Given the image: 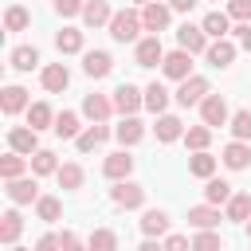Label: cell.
<instances>
[{"label": "cell", "mask_w": 251, "mask_h": 251, "mask_svg": "<svg viewBox=\"0 0 251 251\" xmlns=\"http://www.w3.org/2000/svg\"><path fill=\"white\" fill-rule=\"evenodd\" d=\"M20 231H24V216L12 208V212H4L0 216V243H8V247H16V239H20Z\"/></svg>", "instance_id": "cell-24"}, {"label": "cell", "mask_w": 251, "mask_h": 251, "mask_svg": "<svg viewBox=\"0 0 251 251\" xmlns=\"http://www.w3.org/2000/svg\"><path fill=\"white\" fill-rule=\"evenodd\" d=\"M27 106H31V102H27V90H24V86H4V90H0V110H4L8 118H16V114L27 110Z\"/></svg>", "instance_id": "cell-17"}, {"label": "cell", "mask_w": 251, "mask_h": 251, "mask_svg": "<svg viewBox=\"0 0 251 251\" xmlns=\"http://www.w3.org/2000/svg\"><path fill=\"white\" fill-rule=\"evenodd\" d=\"M212 90H208V78L204 75H192V78H184L180 86H176V102L188 110V106H200L204 98H208Z\"/></svg>", "instance_id": "cell-2"}, {"label": "cell", "mask_w": 251, "mask_h": 251, "mask_svg": "<svg viewBox=\"0 0 251 251\" xmlns=\"http://www.w3.org/2000/svg\"><path fill=\"white\" fill-rule=\"evenodd\" d=\"M31 165V157H24V153H8V157H0V176L4 180H16V176H24V169Z\"/></svg>", "instance_id": "cell-27"}, {"label": "cell", "mask_w": 251, "mask_h": 251, "mask_svg": "<svg viewBox=\"0 0 251 251\" xmlns=\"http://www.w3.org/2000/svg\"><path fill=\"white\" fill-rule=\"evenodd\" d=\"M110 20H114V12H110L106 0H86V8H82V24H86V27H102V24H110Z\"/></svg>", "instance_id": "cell-25"}, {"label": "cell", "mask_w": 251, "mask_h": 251, "mask_svg": "<svg viewBox=\"0 0 251 251\" xmlns=\"http://www.w3.org/2000/svg\"><path fill=\"white\" fill-rule=\"evenodd\" d=\"M133 59H137V67H157V63H165L161 35H145V39H137V47H133Z\"/></svg>", "instance_id": "cell-6"}, {"label": "cell", "mask_w": 251, "mask_h": 251, "mask_svg": "<svg viewBox=\"0 0 251 251\" xmlns=\"http://www.w3.org/2000/svg\"><path fill=\"white\" fill-rule=\"evenodd\" d=\"M27 24H31V12H27V8H20V4H12V8L4 12V27H8V31H24Z\"/></svg>", "instance_id": "cell-40"}, {"label": "cell", "mask_w": 251, "mask_h": 251, "mask_svg": "<svg viewBox=\"0 0 251 251\" xmlns=\"http://www.w3.org/2000/svg\"><path fill=\"white\" fill-rule=\"evenodd\" d=\"M8 63H12L16 71H31V67H39V51H35V47H16V51L8 55Z\"/></svg>", "instance_id": "cell-39"}, {"label": "cell", "mask_w": 251, "mask_h": 251, "mask_svg": "<svg viewBox=\"0 0 251 251\" xmlns=\"http://www.w3.org/2000/svg\"><path fill=\"white\" fill-rule=\"evenodd\" d=\"M82 114H86L90 122H106V118L114 114V98H106V94H86V98H82Z\"/></svg>", "instance_id": "cell-18"}, {"label": "cell", "mask_w": 251, "mask_h": 251, "mask_svg": "<svg viewBox=\"0 0 251 251\" xmlns=\"http://www.w3.org/2000/svg\"><path fill=\"white\" fill-rule=\"evenodd\" d=\"M204 59H208L212 67H231V59H235V43H227V39H212L208 51H204Z\"/></svg>", "instance_id": "cell-21"}, {"label": "cell", "mask_w": 251, "mask_h": 251, "mask_svg": "<svg viewBox=\"0 0 251 251\" xmlns=\"http://www.w3.org/2000/svg\"><path fill=\"white\" fill-rule=\"evenodd\" d=\"M169 20H173V8H169V4H157V0H153V4L141 8V24H145V31H153V35L165 31Z\"/></svg>", "instance_id": "cell-11"}, {"label": "cell", "mask_w": 251, "mask_h": 251, "mask_svg": "<svg viewBox=\"0 0 251 251\" xmlns=\"http://www.w3.org/2000/svg\"><path fill=\"white\" fill-rule=\"evenodd\" d=\"M176 43H180L184 51H192V55H204L212 39L204 35V27H196V24H180V27H176Z\"/></svg>", "instance_id": "cell-10"}, {"label": "cell", "mask_w": 251, "mask_h": 251, "mask_svg": "<svg viewBox=\"0 0 251 251\" xmlns=\"http://www.w3.org/2000/svg\"><path fill=\"white\" fill-rule=\"evenodd\" d=\"M231 133H235V141L251 137V110H235L231 114Z\"/></svg>", "instance_id": "cell-42"}, {"label": "cell", "mask_w": 251, "mask_h": 251, "mask_svg": "<svg viewBox=\"0 0 251 251\" xmlns=\"http://www.w3.org/2000/svg\"><path fill=\"white\" fill-rule=\"evenodd\" d=\"M86 243H90V251H118V231H110V227H94Z\"/></svg>", "instance_id": "cell-38"}, {"label": "cell", "mask_w": 251, "mask_h": 251, "mask_svg": "<svg viewBox=\"0 0 251 251\" xmlns=\"http://www.w3.org/2000/svg\"><path fill=\"white\" fill-rule=\"evenodd\" d=\"M35 216L51 224V220H59V216H63V204H59L55 196H39V200H35Z\"/></svg>", "instance_id": "cell-41"}, {"label": "cell", "mask_w": 251, "mask_h": 251, "mask_svg": "<svg viewBox=\"0 0 251 251\" xmlns=\"http://www.w3.org/2000/svg\"><path fill=\"white\" fill-rule=\"evenodd\" d=\"M161 71H165L169 78H176V82L192 78V51H184V47L169 51V55H165V63H161Z\"/></svg>", "instance_id": "cell-5"}, {"label": "cell", "mask_w": 251, "mask_h": 251, "mask_svg": "<svg viewBox=\"0 0 251 251\" xmlns=\"http://www.w3.org/2000/svg\"><path fill=\"white\" fill-rule=\"evenodd\" d=\"M145 106V90H137L133 82H122L118 90H114V110L122 114V118H129V114H137Z\"/></svg>", "instance_id": "cell-3"}, {"label": "cell", "mask_w": 251, "mask_h": 251, "mask_svg": "<svg viewBox=\"0 0 251 251\" xmlns=\"http://www.w3.org/2000/svg\"><path fill=\"white\" fill-rule=\"evenodd\" d=\"M35 251H63V239H59V235H39Z\"/></svg>", "instance_id": "cell-48"}, {"label": "cell", "mask_w": 251, "mask_h": 251, "mask_svg": "<svg viewBox=\"0 0 251 251\" xmlns=\"http://www.w3.org/2000/svg\"><path fill=\"white\" fill-rule=\"evenodd\" d=\"M200 118H204V126H227L231 122V114H227V102H224V94H208L204 102H200Z\"/></svg>", "instance_id": "cell-7"}, {"label": "cell", "mask_w": 251, "mask_h": 251, "mask_svg": "<svg viewBox=\"0 0 251 251\" xmlns=\"http://www.w3.org/2000/svg\"><path fill=\"white\" fill-rule=\"evenodd\" d=\"M63 141H71V137H78L82 133V126H78V114L75 110H63V114H55V126H51Z\"/></svg>", "instance_id": "cell-26"}, {"label": "cell", "mask_w": 251, "mask_h": 251, "mask_svg": "<svg viewBox=\"0 0 251 251\" xmlns=\"http://www.w3.org/2000/svg\"><path fill=\"white\" fill-rule=\"evenodd\" d=\"M169 8H173V12H192L196 0H169Z\"/></svg>", "instance_id": "cell-50"}, {"label": "cell", "mask_w": 251, "mask_h": 251, "mask_svg": "<svg viewBox=\"0 0 251 251\" xmlns=\"http://www.w3.org/2000/svg\"><path fill=\"white\" fill-rule=\"evenodd\" d=\"M114 137L122 141V149H129V145H137V141L145 137V126H141V122H137V118L129 114V118H122V126L114 129Z\"/></svg>", "instance_id": "cell-22"}, {"label": "cell", "mask_w": 251, "mask_h": 251, "mask_svg": "<svg viewBox=\"0 0 251 251\" xmlns=\"http://www.w3.org/2000/svg\"><path fill=\"white\" fill-rule=\"evenodd\" d=\"M220 220H227V216H220L216 204H196V208H188V224H192L196 231H212V227H220Z\"/></svg>", "instance_id": "cell-12"}, {"label": "cell", "mask_w": 251, "mask_h": 251, "mask_svg": "<svg viewBox=\"0 0 251 251\" xmlns=\"http://www.w3.org/2000/svg\"><path fill=\"white\" fill-rule=\"evenodd\" d=\"M55 180H59V188H63V192H75V188H82V165H75V161L59 165Z\"/></svg>", "instance_id": "cell-29"}, {"label": "cell", "mask_w": 251, "mask_h": 251, "mask_svg": "<svg viewBox=\"0 0 251 251\" xmlns=\"http://www.w3.org/2000/svg\"><path fill=\"white\" fill-rule=\"evenodd\" d=\"M102 173H106L110 180H129V173H133V157H129L126 149H118V153H110V157L102 161Z\"/></svg>", "instance_id": "cell-14"}, {"label": "cell", "mask_w": 251, "mask_h": 251, "mask_svg": "<svg viewBox=\"0 0 251 251\" xmlns=\"http://www.w3.org/2000/svg\"><path fill=\"white\" fill-rule=\"evenodd\" d=\"M8 149L31 157V153L39 149V129H31V126H12V129H8Z\"/></svg>", "instance_id": "cell-8"}, {"label": "cell", "mask_w": 251, "mask_h": 251, "mask_svg": "<svg viewBox=\"0 0 251 251\" xmlns=\"http://www.w3.org/2000/svg\"><path fill=\"white\" fill-rule=\"evenodd\" d=\"M231 31H235V43H239V47H247V51H251V24H235V27H231Z\"/></svg>", "instance_id": "cell-47"}, {"label": "cell", "mask_w": 251, "mask_h": 251, "mask_svg": "<svg viewBox=\"0 0 251 251\" xmlns=\"http://www.w3.org/2000/svg\"><path fill=\"white\" fill-rule=\"evenodd\" d=\"M39 82H43V90H47V94H63V90H67V82H71V71H67L63 63H47V67H43V75H39Z\"/></svg>", "instance_id": "cell-13"}, {"label": "cell", "mask_w": 251, "mask_h": 251, "mask_svg": "<svg viewBox=\"0 0 251 251\" xmlns=\"http://www.w3.org/2000/svg\"><path fill=\"white\" fill-rule=\"evenodd\" d=\"M133 4H141V8H145V4H153V0H133Z\"/></svg>", "instance_id": "cell-52"}, {"label": "cell", "mask_w": 251, "mask_h": 251, "mask_svg": "<svg viewBox=\"0 0 251 251\" xmlns=\"http://www.w3.org/2000/svg\"><path fill=\"white\" fill-rule=\"evenodd\" d=\"M82 71H86L90 78H106V75L114 71L110 51H82Z\"/></svg>", "instance_id": "cell-15"}, {"label": "cell", "mask_w": 251, "mask_h": 251, "mask_svg": "<svg viewBox=\"0 0 251 251\" xmlns=\"http://www.w3.org/2000/svg\"><path fill=\"white\" fill-rule=\"evenodd\" d=\"M141 231H145L149 239H157V235H165V231H169V216H165L161 208H149V212L141 216Z\"/></svg>", "instance_id": "cell-31"}, {"label": "cell", "mask_w": 251, "mask_h": 251, "mask_svg": "<svg viewBox=\"0 0 251 251\" xmlns=\"http://www.w3.org/2000/svg\"><path fill=\"white\" fill-rule=\"evenodd\" d=\"M137 251H165V243H157V239H149V235H145V243H141Z\"/></svg>", "instance_id": "cell-51"}, {"label": "cell", "mask_w": 251, "mask_h": 251, "mask_svg": "<svg viewBox=\"0 0 251 251\" xmlns=\"http://www.w3.org/2000/svg\"><path fill=\"white\" fill-rule=\"evenodd\" d=\"M82 8H86V0H55V12L67 20V16H82Z\"/></svg>", "instance_id": "cell-45"}, {"label": "cell", "mask_w": 251, "mask_h": 251, "mask_svg": "<svg viewBox=\"0 0 251 251\" xmlns=\"http://www.w3.org/2000/svg\"><path fill=\"white\" fill-rule=\"evenodd\" d=\"M227 220H235V224H247L251 220V196L247 192H235L231 200H227V212H224Z\"/></svg>", "instance_id": "cell-34"}, {"label": "cell", "mask_w": 251, "mask_h": 251, "mask_svg": "<svg viewBox=\"0 0 251 251\" xmlns=\"http://www.w3.org/2000/svg\"><path fill=\"white\" fill-rule=\"evenodd\" d=\"M106 137H110V129H106L102 122H94V126H86V129H82V133L75 137V145H78L82 153H94V149H98V145H102Z\"/></svg>", "instance_id": "cell-23"}, {"label": "cell", "mask_w": 251, "mask_h": 251, "mask_svg": "<svg viewBox=\"0 0 251 251\" xmlns=\"http://www.w3.org/2000/svg\"><path fill=\"white\" fill-rule=\"evenodd\" d=\"M153 133H157V141H161V145H169V141L184 137V122H180L176 114H157V126H153Z\"/></svg>", "instance_id": "cell-16"}, {"label": "cell", "mask_w": 251, "mask_h": 251, "mask_svg": "<svg viewBox=\"0 0 251 251\" xmlns=\"http://www.w3.org/2000/svg\"><path fill=\"white\" fill-rule=\"evenodd\" d=\"M227 16L239 20V24H247L251 20V0H227Z\"/></svg>", "instance_id": "cell-44"}, {"label": "cell", "mask_w": 251, "mask_h": 251, "mask_svg": "<svg viewBox=\"0 0 251 251\" xmlns=\"http://www.w3.org/2000/svg\"><path fill=\"white\" fill-rule=\"evenodd\" d=\"M110 200H114L118 208L133 212V208H141V204H145V188H141V184H133V180H118V184L110 188Z\"/></svg>", "instance_id": "cell-4"}, {"label": "cell", "mask_w": 251, "mask_h": 251, "mask_svg": "<svg viewBox=\"0 0 251 251\" xmlns=\"http://www.w3.org/2000/svg\"><path fill=\"white\" fill-rule=\"evenodd\" d=\"M31 173H35V176L59 173V161H55V153H51V149H35V153H31Z\"/></svg>", "instance_id": "cell-37"}, {"label": "cell", "mask_w": 251, "mask_h": 251, "mask_svg": "<svg viewBox=\"0 0 251 251\" xmlns=\"http://www.w3.org/2000/svg\"><path fill=\"white\" fill-rule=\"evenodd\" d=\"M8 200L12 204H35L39 200V184H35V173L31 176H16V180H8Z\"/></svg>", "instance_id": "cell-9"}, {"label": "cell", "mask_w": 251, "mask_h": 251, "mask_svg": "<svg viewBox=\"0 0 251 251\" xmlns=\"http://www.w3.org/2000/svg\"><path fill=\"white\" fill-rule=\"evenodd\" d=\"M231 196H235V192H231V184H227V180L208 176V184H204V200H208V204H216V208H220V204H227Z\"/></svg>", "instance_id": "cell-30"}, {"label": "cell", "mask_w": 251, "mask_h": 251, "mask_svg": "<svg viewBox=\"0 0 251 251\" xmlns=\"http://www.w3.org/2000/svg\"><path fill=\"white\" fill-rule=\"evenodd\" d=\"M27 126H31V129H47V126H55V110H51L47 102H31V106H27Z\"/></svg>", "instance_id": "cell-33"}, {"label": "cell", "mask_w": 251, "mask_h": 251, "mask_svg": "<svg viewBox=\"0 0 251 251\" xmlns=\"http://www.w3.org/2000/svg\"><path fill=\"white\" fill-rule=\"evenodd\" d=\"M200 27H204V35H208V39H224V35L231 31V16L216 8V12H208V16H204V24H200Z\"/></svg>", "instance_id": "cell-20"}, {"label": "cell", "mask_w": 251, "mask_h": 251, "mask_svg": "<svg viewBox=\"0 0 251 251\" xmlns=\"http://www.w3.org/2000/svg\"><path fill=\"white\" fill-rule=\"evenodd\" d=\"M192 251H224V239L216 235V227H212V231H196Z\"/></svg>", "instance_id": "cell-43"}, {"label": "cell", "mask_w": 251, "mask_h": 251, "mask_svg": "<svg viewBox=\"0 0 251 251\" xmlns=\"http://www.w3.org/2000/svg\"><path fill=\"white\" fill-rule=\"evenodd\" d=\"M59 239H63V251H90V243H82L75 231H63Z\"/></svg>", "instance_id": "cell-46"}, {"label": "cell", "mask_w": 251, "mask_h": 251, "mask_svg": "<svg viewBox=\"0 0 251 251\" xmlns=\"http://www.w3.org/2000/svg\"><path fill=\"white\" fill-rule=\"evenodd\" d=\"M12 251H27V247H12Z\"/></svg>", "instance_id": "cell-53"}, {"label": "cell", "mask_w": 251, "mask_h": 251, "mask_svg": "<svg viewBox=\"0 0 251 251\" xmlns=\"http://www.w3.org/2000/svg\"><path fill=\"white\" fill-rule=\"evenodd\" d=\"M165 106H169V90H165L161 82H149V86H145V110L165 114Z\"/></svg>", "instance_id": "cell-35"}, {"label": "cell", "mask_w": 251, "mask_h": 251, "mask_svg": "<svg viewBox=\"0 0 251 251\" xmlns=\"http://www.w3.org/2000/svg\"><path fill=\"white\" fill-rule=\"evenodd\" d=\"M231 173H239V169H247L251 165V145L247 141H231V145H224V157H220Z\"/></svg>", "instance_id": "cell-19"}, {"label": "cell", "mask_w": 251, "mask_h": 251, "mask_svg": "<svg viewBox=\"0 0 251 251\" xmlns=\"http://www.w3.org/2000/svg\"><path fill=\"white\" fill-rule=\"evenodd\" d=\"M106 27H110V35H114L118 43H137V31H141L145 24H141V12L122 8V12H114V20H110Z\"/></svg>", "instance_id": "cell-1"}, {"label": "cell", "mask_w": 251, "mask_h": 251, "mask_svg": "<svg viewBox=\"0 0 251 251\" xmlns=\"http://www.w3.org/2000/svg\"><path fill=\"white\" fill-rule=\"evenodd\" d=\"M165 251H192V243H188L184 235H169V239H165Z\"/></svg>", "instance_id": "cell-49"}, {"label": "cell", "mask_w": 251, "mask_h": 251, "mask_svg": "<svg viewBox=\"0 0 251 251\" xmlns=\"http://www.w3.org/2000/svg\"><path fill=\"white\" fill-rule=\"evenodd\" d=\"M208 141H212V126H188V129H184V145H188L192 153L208 149Z\"/></svg>", "instance_id": "cell-36"}, {"label": "cell", "mask_w": 251, "mask_h": 251, "mask_svg": "<svg viewBox=\"0 0 251 251\" xmlns=\"http://www.w3.org/2000/svg\"><path fill=\"white\" fill-rule=\"evenodd\" d=\"M247 235H251V220H247Z\"/></svg>", "instance_id": "cell-54"}, {"label": "cell", "mask_w": 251, "mask_h": 251, "mask_svg": "<svg viewBox=\"0 0 251 251\" xmlns=\"http://www.w3.org/2000/svg\"><path fill=\"white\" fill-rule=\"evenodd\" d=\"M188 173H192V176H200V180H208V176H216V157H212L208 149H200V153H192V157H188Z\"/></svg>", "instance_id": "cell-28"}, {"label": "cell", "mask_w": 251, "mask_h": 251, "mask_svg": "<svg viewBox=\"0 0 251 251\" xmlns=\"http://www.w3.org/2000/svg\"><path fill=\"white\" fill-rule=\"evenodd\" d=\"M55 47H59V55H78L82 51V31L78 27H63L55 35Z\"/></svg>", "instance_id": "cell-32"}]
</instances>
